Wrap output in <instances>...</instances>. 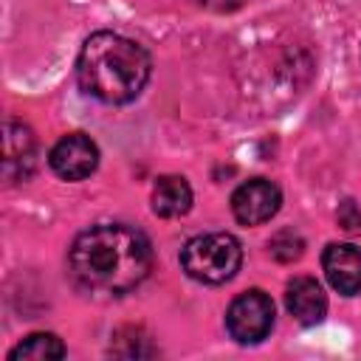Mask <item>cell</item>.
Here are the masks:
<instances>
[{"label":"cell","instance_id":"cell-1","mask_svg":"<svg viewBox=\"0 0 361 361\" xmlns=\"http://www.w3.org/2000/svg\"><path fill=\"white\" fill-rule=\"evenodd\" d=\"M68 262L82 288L118 296L147 279L152 248L144 231L127 223H96L73 240Z\"/></svg>","mask_w":361,"mask_h":361},{"label":"cell","instance_id":"cell-8","mask_svg":"<svg viewBox=\"0 0 361 361\" xmlns=\"http://www.w3.org/2000/svg\"><path fill=\"white\" fill-rule=\"evenodd\" d=\"M322 268L338 293L353 296L361 290V248L350 243H330L322 254Z\"/></svg>","mask_w":361,"mask_h":361},{"label":"cell","instance_id":"cell-4","mask_svg":"<svg viewBox=\"0 0 361 361\" xmlns=\"http://www.w3.org/2000/svg\"><path fill=\"white\" fill-rule=\"evenodd\" d=\"M226 327L234 341L240 344H257L262 341L274 327V302L262 290H245L240 293L228 310H226Z\"/></svg>","mask_w":361,"mask_h":361},{"label":"cell","instance_id":"cell-10","mask_svg":"<svg viewBox=\"0 0 361 361\" xmlns=\"http://www.w3.org/2000/svg\"><path fill=\"white\" fill-rule=\"evenodd\" d=\"M192 209V189L180 175H164L152 189V212L161 217H180Z\"/></svg>","mask_w":361,"mask_h":361},{"label":"cell","instance_id":"cell-12","mask_svg":"<svg viewBox=\"0 0 361 361\" xmlns=\"http://www.w3.org/2000/svg\"><path fill=\"white\" fill-rule=\"evenodd\" d=\"M302 237L299 234H293V231H279L274 240H271V254L276 257V259H282V262H290V259H296L299 254H302Z\"/></svg>","mask_w":361,"mask_h":361},{"label":"cell","instance_id":"cell-11","mask_svg":"<svg viewBox=\"0 0 361 361\" xmlns=\"http://www.w3.org/2000/svg\"><path fill=\"white\" fill-rule=\"evenodd\" d=\"M62 355H65V344L54 333H31L8 353L11 361H48Z\"/></svg>","mask_w":361,"mask_h":361},{"label":"cell","instance_id":"cell-7","mask_svg":"<svg viewBox=\"0 0 361 361\" xmlns=\"http://www.w3.org/2000/svg\"><path fill=\"white\" fill-rule=\"evenodd\" d=\"M34 155H37V141L34 133L23 121H6V135H3V178L8 183L25 180L34 169Z\"/></svg>","mask_w":361,"mask_h":361},{"label":"cell","instance_id":"cell-9","mask_svg":"<svg viewBox=\"0 0 361 361\" xmlns=\"http://www.w3.org/2000/svg\"><path fill=\"white\" fill-rule=\"evenodd\" d=\"M285 305L299 324H319L327 313V296L313 276H293L285 288Z\"/></svg>","mask_w":361,"mask_h":361},{"label":"cell","instance_id":"cell-5","mask_svg":"<svg viewBox=\"0 0 361 361\" xmlns=\"http://www.w3.org/2000/svg\"><path fill=\"white\" fill-rule=\"evenodd\" d=\"M279 203H282L279 186L265 178L245 180L231 195V212L243 226H259L271 220L279 212Z\"/></svg>","mask_w":361,"mask_h":361},{"label":"cell","instance_id":"cell-2","mask_svg":"<svg viewBox=\"0 0 361 361\" xmlns=\"http://www.w3.org/2000/svg\"><path fill=\"white\" fill-rule=\"evenodd\" d=\"M147 79L149 56L138 42L113 31H96L85 39L76 59V82L87 96L104 104H124L144 90Z\"/></svg>","mask_w":361,"mask_h":361},{"label":"cell","instance_id":"cell-6","mask_svg":"<svg viewBox=\"0 0 361 361\" xmlns=\"http://www.w3.org/2000/svg\"><path fill=\"white\" fill-rule=\"evenodd\" d=\"M99 164V147L85 133H71L59 138L51 149V169L65 180L87 178Z\"/></svg>","mask_w":361,"mask_h":361},{"label":"cell","instance_id":"cell-13","mask_svg":"<svg viewBox=\"0 0 361 361\" xmlns=\"http://www.w3.org/2000/svg\"><path fill=\"white\" fill-rule=\"evenodd\" d=\"M336 217H338V223H341L347 231H353V234H361V212H358V206H355L353 200H344V203L338 206Z\"/></svg>","mask_w":361,"mask_h":361},{"label":"cell","instance_id":"cell-3","mask_svg":"<svg viewBox=\"0 0 361 361\" xmlns=\"http://www.w3.org/2000/svg\"><path fill=\"white\" fill-rule=\"evenodd\" d=\"M240 262H243V248H240L237 237H231L226 231L192 237L180 251L183 271L192 279L206 282V285L228 282L240 271Z\"/></svg>","mask_w":361,"mask_h":361}]
</instances>
